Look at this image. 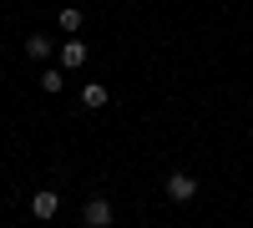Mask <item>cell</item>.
<instances>
[{"mask_svg":"<svg viewBox=\"0 0 253 228\" xmlns=\"http://www.w3.org/2000/svg\"><path fill=\"white\" fill-rule=\"evenodd\" d=\"M112 223H117L112 198H86L81 203V228H112Z\"/></svg>","mask_w":253,"mask_h":228,"instance_id":"cell-1","label":"cell"},{"mask_svg":"<svg viewBox=\"0 0 253 228\" xmlns=\"http://www.w3.org/2000/svg\"><path fill=\"white\" fill-rule=\"evenodd\" d=\"M162 193L172 198V203H193V198H198V178H193V173H167Z\"/></svg>","mask_w":253,"mask_h":228,"instance_id":"cell-2","label":"cell"},{"mask_svg":"<svg viewBox=\"0 0 253 228\" xmlns=\"http://www.w3.org/2000/svg\"><path fill=\"white\" fill-rule=\"evenodd\" d=\"M86 41H76V36H66V41H61V71H81V66H86Z\"/></svg>","mask_w":253,"mask_h":228,"instance_id":"cell-3","label":"cell"},{"mask_svg":"<svg viewBox=\"0 0 253 228\" xmlns=\"http://www.w3.org/2000/svg\"><path fill=\"white\" fill-rule=\"evenodd\" d=\"M56 208H61L56 188H41V193H31V213H36V218H56Z\"/></svg>","mask_w":253,"mask_h":228,"instance_id":"cell-4","label":"cell"},{"mask_svg":"<svg viewBox=\"0 0 253 228\" xmlns=\"http://www.w3.org/2000/svg\"><path fill=\"white\" fill-rule=\"evenodd\" d=\"M51 51H56V41H51V36H41V31L26 36V56H31V61H46Z\"/></svg>","mask_w":253,"mask_h":228,"instance_id":"cell-5","label":"cell"},{"mask_svg":"<svg viewBox=\"0 0 253 228\" xmlns=\"http://www.w3.org/2000/svg\"><path fill=\"white\" fill-rule=\"evenodd\" d=\"M112 101V91L101 87V81H86V87H81V107H107Z\"/></svg>","mask_w":253,"mask_h":228,"instance_id":"cell-6","label":"cell"},{"mask_svg":"<svg viewBox=\"0 0 253 228\" xmlns=\"http://www.w3.org/2000/svg\"><path fill=\"white\" fill-rule=\"evenodd\" d=\"M61 81H66V76H61V66H46V71H41V91L56 96V91H61Z\"/></svg>","mask_w":253,"mask_h":228,"instance_id":"cell-7","label":"cell"},{"mask_svg":"<svg viewBox=\"0 0 253 228\" xmlns=\"http://www.w3.org/2000/svg\"><path fill=\"white\" fill-rule=\"evenodd\" d=\"M81 20H86V15H81L76 5H66V10H61V31H66V36H76V31H81Z\"/></svg>","mask_w":253,"mask_h":228,"instance_id":"cell-8","label":"cell"}]
</instances>
